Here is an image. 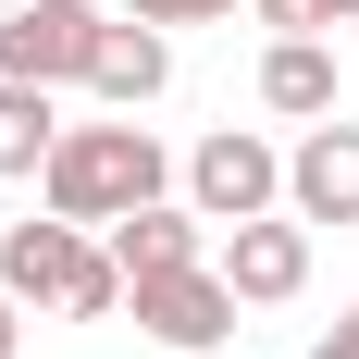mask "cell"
<instances>
[{
    "label": "cell",
    "mask_w": 359,
    "mask_h": 359,
    "mask_svg": "<svg viewBox=\"0 0 359 359\" xmlns=\"http://www.w3.org/2000/svg\"><path fill=\"white\" fill-rule=\"evenodd\" d=\"M37 198H50L62 223H124V211H149V198H174V161H161V137H149L137 111H111V124H62Z\"/></svg>",
    "instance_id": "1"
},
{
    "label": "cell",
    "mask_w": 359,
    "mask_h": 359,
    "mask_svg": "<svg viewBox=\"0 0 359 359\" xmlns=\"http://www.w3.org/2000/svg\"><path fill=\"white\" fill-rule=\"evenodd\" d=\"M0 297L62 310V323H111V310H124V260L87 248V223L37 211V223H0Z\"/></svg>",
    "instance_id": "2"
},
{
    "label": "cell",
    "mask_w": 359,
    "mask_h": 359,
    "mask_svg": "<svg viewBox=\"0 0 359 359\" xmlns=\"http://www.w3.org/2000/svg\"><path fill=\"white\" fill-rule=\"evenodd\" d=\"M186 211L211 223H260V211H285V149L260 137V124H211V137L186 149Z\"/></svg>",
    "instance_id": "3"
},
{
    "label": "cell",
    "mask_w": 359,
    "mask_h": 359,
    "mask_svg": "<svg viewBox=\"0 0 359 359\" xmlns=\"http://www.w3.org/2000/svg\"><path fill=\"white\" fill-rule=\"evenodd\" d=\"M124 310H137V334H149V347L211 359L223 334H236V310H248V297L223 285L211 260H174V273H137V285H124Z\"/></svg>",
    "instance_id": "4"
},
{
    "label": "cell",
    "mask_w": 359,
    "mask_h": 359,
    "mask_svg": "<svg viewBox=\"0 0 359 359\" xmlns=\"http://www.w3.org/2000/svg\"><path fill=\"white\" fill-rule=\"evenodd\" d=\"M100 0H13L0 13V74L13 87H87V50H100Z\"/></svg>",
    "instance_id": "5"
},
{
    "label": "cell",
    "mask_w": 359,
    "mask_h": 359,
    "mask_svg": "<svg viewBox=\"0 0 359 359\" xmlns=\"http://www.w3.org/2000/svg\"><path fill=\"white\" fill-rule=\"evenodd\" d=\"M211 273L248 297V310H273V297H297V285H310V223H297V211L223 223V236H211Z\"/></svg>",
    "instance_id": "6"
},
{
    "label": "cell",
    "mask_w": 359,
    "mask_h": 359,
    "mask_svg": "<svg viewBox=\"0 0 359 359\" xmlns=\"http://www.w3.org/2000/svg\"><path fill=\"white\" fill-rule=\"evenodd\" d=\"M285 211L323 236V223H359V124L347 111H323V124H297L285 149Z\"/></svg>",
    "instance_id": "7"
},
{
    "label": "cell",
    "mask_w": 359,
    "mask_h": 359,
    "mask_svg": "<svg viewBox=\"0 0 359 359\" xmlns=\"http://www.w3.org/2000/svg\"><path fill=\"white\" fill-rule=\"evenodd\" d=\"M87 87H100L111 111H149L161 87H174V25H137V13H111L100 50H87Z\"/></svg>",
    "instance_id": "8"
},
{
    "label": "cell",
    "mask_w": 359,
    "mask_h": 359,
    "mask_svg": "<svg viewBox=\"0 0 359 359\" xmlns=\"http://www.w3.org/2000/svg\"><path fill=\"white\" fill-rule=\"evenodd\" d=\"M260 111H285V124L347 111V74H334V50H323V37H273V50H260Z\"/></svg>",
    "instance_id": "9"
},
{
    "label": "cell",
    "mask_w": 359,
    "mask_h": 359,
    "mask_svg": "<svg viewBox=\"0 0 359 359\" xmlns=\"http://www.w3.org/2000/svg\"><path fill=\"white\" fill-rule=\"evenodd\" d=\"M111 260H124V285L137 273H174V260H211V223L186 211V198H149V211L111 223Z\"/></svg>",
    "instance_id": "10"
},
{
    "label": "cell",
    "mask_w": 359,
    "mask_h": 359,
    "mask_svg": "<svg viewBox=\"0 0 359 359\" xmlns=\"http://www.w3.org/2000/svg\"><path fill=\"white\" fill-rule=\"evenodd\" d=\"M50 149H62V87L0 74V174H50Z\"/></svg>",
    "instance_id": "11"
},
{
    "label": "cell",
    "mask_w": 359,
    "mask_h": 359,
    "mask_svg": "<svg viewBox=\"0 0 359 359\" xmlns=\"http://www.w3.org/2000/svg\"><path fill=\"white\" fill-rule=\"evenodd\" d=\"M111 13H137V25H223L236 0H111Z\"/></svg>",
    "instance_id": "12"
},
{
    "label": "cell",
    "mask_w": 359,
    "mask_h": 359,
    "mask_svg": "<svg viewBox=\"0 0 359 359\" xmlns=\"http://www.w3.org/2000/svg\"><path fill=\"white\" fill-rule=\"evenodd\" d=\"M248 13H260L273 37H323V0H248Z\"/></svg>",
    "instance_id": "13"
},
{
    "label": "cell",
    "mask_w": 359,
    "mask_h": 359,
    "mask_svg": "<svg viewBox=\"0 0 359 359\" xmlns=\"http://www.w3.org/2000/svg\"><path fill=\"white\" fill-rule=\"evenodd\" d=\"M310 359H359V310H334V334H310Z\"/></svg>",
    "instance_id": "14"
},
{
    "label": "cell",
    "mask_w": 359,
    "mask_h": 359,
    "mask_svg": "<svg viewBox=\"0 0 359 359\" xmlns=\"http://www.w3.org/2000/svg\"><path fill=\"white\" fill-rule=\"evenodd\" d=\"M13 347H25V297H0V359H13Z\"/></svg>",
    "instance_id": "15"
},
{
    "label": "cell",
    "mask_w": 359,
    "mask_h": 359,
    "mask_svg": "<svg viewBox=\"0 0 359 359\" xmlns=\"http://www.w3.org/2000/svg\"><path fill=\"white\" fill-rule=\"evenodd\" d=\"M323 25H359V0H323Z\"/></svg>",
    "instance_id": "16"
},
{
    "label": "cell",
    "mask_w": 359,
    "mask_h": 359,
    "mask_svg": "<svg viewBox=\"0 0 359 359\" xmlns=\"http://www.w3.org/2000/svg\"><path fill=\"white\" fill-rule=\"evenodd\" d=\"M0 13H13V0H0Z\"/></svg>",
    "instance_id": "17"
}]
</instances>
